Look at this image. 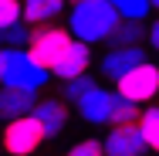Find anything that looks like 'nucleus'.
<instances>
[{
	"instance_id": "20e7f679",
	"label": "nucleus",
	"mask_w": 159,
	"mask_h": 156,
	"mask_svg": "<svg viewBox=\"0 0 159 156\" xmlns=\"http://www.w3.org/2000/svg\"><path fill=\"white\" fill-rule=\"evenodd\" d=\"M41 146H44V132H41V125L31 116L3 125V149L10 156H34Z\"/></svg>"
},
{
	"instance_id": "f8f14e48",
	"label": "nucleus",
	"mask_w": 159,
	"mask_h": 156,
	"mask_svg": "<svg viewBox=\"0 0 159 156\" xmlns=\"http://www.w3.org/2000/svg\"><path fill=\"white\" fill-rule=\"evenodd\" d=\"M108 105H112V92L98 85V88H92V92L78 102V112H81V119H85V122L105 125V122H108Z\"/></svg>"
},
{
	"instance_id": "9d476101",
	"label": "nucleus",
	"mask_w": 159,
	"mask_h": 156,
	"mask_svg": "<svg viewBox=\"0 0 159 156\" xmlns=\"http://www.w3.org/2000/svg\"><path fill=\"white\" fill-rule=\"evenodd\" d=\"M37 105V92H24V88H0V119L14 122L31 116Z\"/></svg>"
},
{
	"instance_id": "f03ea898",
	"label": "nucleus",
	"mask_w": 159,
	"mask_h": 156,
	"mask_svg": "<svg viewBox=\"0 0 159 156\" xmlns=\"http://www.w3.org/2000/svg\"><path fill=\"white\" fill-rule=\"evenodd\" d=\"M71 44V37H68V31H64L61 24H48V27H34L31 31V41H27V58H31L37 68H44L48 75H51V68H54V61L64 54V48Z\"/></svg>"
},
{
	"instance_id": "4be33fe9",
	"label": "nucleus",
	"mask_w": 159,
	"mask_h": 156,
	"mask_svg": "<svg viewBox=\"0 0 159 156\" xmlns=\"http://www.w3.org/2000/svg\"><path fill=\"white\" fill-rule=\"evenodd\" d=\"M7 61H10V51L0 48V85H3V75H7Z\"/></svg>"
},
{
	"instance_id": "aec40b11",
	"label": "nucleus",
	"mask_w": 159,
	"mask_h": 156,
	"mask_svg": "<svg viewBox=\"0 0 159 156\" xmlns=\"http://www.w3.org/2000/svg\"><path fill=\"white\" fill-rule=\"evenodd\" d=\"M68 156H102V139H78Z\"/></svg>"
},
{
	"instance_id": "f257e3e1",
	"label": "nucleus",
	"mask_w": 159,
	"mask_h": 156,
	"mask_svg": "<svg viewBox=\"0 0 159 156\" xmlns=\"http://www.w3.org/2000/svg\"><path fill=\"white\" fill-rule=\"evenodd\" d=\"M115 24H119V14H115L112 0H78L68 10V27L64 31H68L71 41L92 48V44L108 41Z\"/></svg>"
},
{
	"instance_id": "7ed1b4c3",
	"label": "nucleus",
	"mask_w": 159,
	"mask_h": 156,
	"mask_svg": "<svg viewBox=\"0 0 159 156\" xmlns=\"http://www.w3.org/2000/svg\"><path fill=\"white\" fill-rule=\"evenodd\" d=\"M156 92H159V68L152 61L132 68L129 75H122L115 82V95L125 98V102H132V105H152Z\"/></svg>"
},
{
	"instance_id": "6e6552de",
	"label": "nucleus",
	"mask_w": 159,
	"mask_h": 156,
	"mask_svg": "<svg viewBox=\"0 0 159 156\" xmlns=\"http://www.w3.org/2000/svg\"><path fill=\"white\" fill-rule=\"evenodd\" d=\"M149 61V54H146V48H115V51H108L102 64H98V71L108 78V82H119L122 75H129L132 68H139V64Z\"/></svg>"
},
{
	"instance_id": "4468645a",
	"label": "nucleus",
	"mask_w": 159,
	"mask_h": 156,
	"mask_svg": "<svg viewBox=\"0 0 159 156\" xmlns=\"http://www.w3.org/2000/svg\"><path fill=\"white\" fill-rule=\"evenodd\" d=\"M112 7H115L119 21H132V24H149V17L156 10L152 0H112Z\"/></svg>"
},
{
	"instance_id": "dca6fc26",
	"label": "nucleus",
	"mask_w": 159,
	"mask_h": 156,
	"mask_svg": "<svg viewBox=\"0 0 159 156\" xmlns=\"http://www.w3.org/2000/svg\"><path fill=\"white\" fill-rule=\"evenodd\" d=\"M139 105H132V102H125V98H119V95L112 92V105H108V122L112 129H119V125H135L139 122Z\"/></svg>"
},
{
	"instance_id": "412c9836",
	"label": "nucleus",
	"mask_w": 159,
	"mask_h": 156,
	"mask_svg": "<svg viewBox=\"0 0 159 156\" xmlns=\"http://www.w3.org/2000/svg\"><path fill=\"white\" fill-rule=\"evenodd\" d=\"M146 41H149V48H159V27H156V24L146 27Z\"/></svg>"
},
{
	"instance_id": "423d86ee",
	"label": "nucleus",
	"mask_w": 159,
	"mask_h": 156,
	"mask_svg": "<svg viewBox=\"0 0 159 156\" xmlns=\"http://www.w3.org/2000/svg\"><path fill=\"white\" fill-rule=\"evenodd\" d=\"M31 119L41 125L44 139H58L64 129H68V105H64V102H58V98H37Z\"/></svg>"
},
{
	"instance_id": "5701e85b",
	"label": "nucleus",
	"mask_w": 159,
	"mask_h": 156,
	"mask_svg": "<svg viewBox=\"0 0 159 156\" xmlns=\"http://www.w3.org/2000/svg\"><path fill=\"white\" fill-rule=\"evenodd\" d=\"M0 48H3V44H0Z\"/></svg>"
},
{
	"instance_id": "6ab92c4d",
	"label": "nucleus",
	"mask_w": 159,
	"mask_h": 156,
	"mask_svg": "<svg viewBox=\"0 0 159 156\" xmlns=\"http://www.w3.org/2000/svg\"><path fill=\"white\" fill-rule=\"evenodd\" d=\"M14 24H20V3L17 0H0V34Z\"/></svg>"
},
{
	"instance_id": "9b49d317",
	"label": "nucleus",
	"mask_w": 159,
	"mask_h": 156,
	"mask_svg": "<svg viewBox=\"0 0 159 156\" xmlns=\"http://www.w3.org/2000/svg\"><path fill=\"white\" fill-rule=\"evenodd\" d=\"M64 10L61 0H27V3H20V24H27V27H48V24H54L58 21V14Z\"/></svg>"
},
{
	"instance_id": "39448f33",
	"label": "nucleus",
	"mask_w": 159,
	"mask_h": 156,
	"mask_svg": "<svg viewBox=\"0 0 159 156\" xmlns=\"http://www.w3.org/2000/svg\"><path fill=\"white\" fill-rule=\"evenodd\" d=\"M51 82V75L44 68L27 58V51H10V61H7V75H3V88H24V92H37Z\"/></svg>"
},
{
	"instance_id": "1a4fd4ad",
	"label": "nucleus",
	"mask_w": 159,
	"mask_h": 156,
	"mask_svg": "<svg viewBox=\"0 0 159 156\" xmlns=\"http://www.w3.org/2000/svg\"><path fill=\"white\" fill-rule=\"evenodd\" d=\"M146 143L139 139L135 125H119L108 129V136L102 139V156H146Z\"/></svg>"
},
{
	"instance_id": "0eeeda50",
	"label": "nucleus",
	"mask_w": 159,
	"mask_h": 156,
	"mask_svg": "<svg viewBox=\"0 0 159 156\" xmlns=\"http://www.w3.org/2000/svg\"><path fill=\"white\" fill-rule=\"evenodd\" d=\"M88 64H92V48H85V44H78V41H71V44L64 48V54L54 61L51 78H58V82L81 78V75H88Z\"/></svg>"
},
{
	"instance_id": "a211bd4d",
	"label": "nucleus",
	"mask_w": 159,
	"mask_h": 156,
	"mask_svg": "<svg viewBox=\"0 0 159 156\" xmlns=\"http://www.w3.org/2000/svg\"><path fill=\"white\" fill-rule=\"evenodd\" d=\"M27 41H31V27L27 24H14V27H7V31L0 34V44L7 51H24Z\"/></svg>"
},
{
	"instance_id": "f3484780",
	"label": "nucleus",
	"mask_w": 159,
	"mask_h": 156,
	"mask_svg": "<svg viewBox=\"0 0 159 156\" xmlns=\"http://www.w3.org/2000/svg\"><path fill=\"white\" fill-rule=\"evenodd\" d=\"M92 88H98V82L92 78V75H81V78L64 82V105H68V102H75V105H78V102L92 92Z\"/></svg>"
},
{
	"instance_id": "2eb2a0df",
	"label": "nucleus",
	"mask_w": 159,
	"mask_h": 156,
	"mask_svg": "<svg viewBox=\"0 0 159 156\" xmlns=\"http://www.w3.org/2000/svg\"><path fill=\"white\" fill-rule=\"evenodd\" d=\"M135 132H139V139L146 143V149H156L159 146V109L156 105H146V109L139 112Z\"/></svg>"
},
{
	"instance_id": "ddd939ff",
	"label": "nucleus",
	"mask_w": 159,
	"mask_h": 156,
	"mask_svg": "<svg viewBox=\"0 0 159 156\" xmlns=\"http://www.w3.org/2000/svg\"><path fill=\"white\" fill-rule=\"evenodd\" d=\"M146 27L149 24H132V21H119L115 24V31L108 34V51H115V48H142V37H146Z\"/></svg>"
}]
</instances>
